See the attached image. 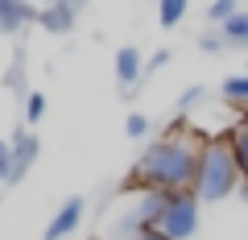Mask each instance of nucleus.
I'll list each match as a JSON object with an SVG mask.
<instances>
[{"label": "nucleus", "mask_w": 248, "mask_h": 240, "mask_svg": "<svg viewBox=\"0 0 248 240\" xmlns=\"http://www.w3.org/2000/svg\"><path fill=\"white\" fill-rule=\"evenodd\" d=\"M199 195L195 191H182V195H166V211H161L157 232L170 240H190L199 232Z\"/></svg>", "instance_id": "nucleus-3"}, {"label": "nucleus", "mask_w": 248, "mask_h": 240, "mask_svg": "<svg viewBox=\"0 0 248 240\" xmlns=\"http://www.w3.org/2000/svg\"><path fill=\"white\" fill-rule=\"evenodd\" d=\"M244 75H248V63H244Z\"/></svg>", "instance_id": "nucleus-20"}, {"label": "nucleus", "mask_w": 248, "mask_h": 240, "mask_svg": "<svg viewBox=\"0 0 248 240\" xmlns=\"http://www.w3.org/2000/svg\"><path fill=\"white\" fill-rule=\"evenodd\" d=\"M166 63H170V50H157V54L149 58V63H145V79H149V75L157 71V66H166Z\"/></svg>", "instance_id": "nucleus-17"}, {"label": "nucleus", "mask_w": 248, "mask_h": 240, "mask_svg": "<svg viewBox=\"0 0 248 240\" xmlns=\"http://www.w3.org/2000/svg\"><path fill=\"white\" fill-rule=\"evenodd\" d=\"M37 13L29 9V4H21V0H0V25L4 29H17L25 25V21H33Z\"/></svg>", "instance_id": "nucleus-7"}, {"label": "nucleus", "mask_w": 248, "mask_h": 240, "mask_svg": "<svg viewBox=\"0 0 248 240\" xmlns=\"http://www.w3.org/2000/svg\"><path fill=\"white\" fill-rule=\"evenodd\" d=\"M236 13H240V9H236V0H215L211 9H207V17H211V21H215V25H219V29H223V25H228V21H232V17H236Z\"/></svg>", "instance_id": "nucleus-13"}, {"label": "nucleus", "mask_w": 248, "mask_h": 240, "mask_svg": "<svg viewBox=\"0 0 248 240\" xmlns=\"http://www.w3.org/2000/svg\"><path fill=\"white\" fill-rule=\"evenodd\" d=\"M199 46H203V50H223V37H211V33H207V37H199Z\"/></svg>", "instance_id": "nucleus-18"}, {"label": "nucleus", "mask_w": 248, "mask_h": 240, "mask_svg": "<svg viewBox=\"0 0 248 240\" xmlns=\"http://www.w3.org/2000/svg\"><path fill=\"white\" fill-rule=\"evenodd\" d=\"M228 141H232V153H236V161H240V174H244V182H248V120H240V125L232 128Z\"/></svg>", "instance_id": "nucleus-8"}, {"label": "nucleus", "mask_w": 248, "mask_h": 240, "mask_svg": "<svg viewBox=\"0 0 248 240\" xmlns=\"http://www.w3.org/2000/svg\"><path fill=\"white\" fill-rule=\"evenodd\" d=\"M83 211H87V203H83L79 195H75V199H66V203L58 207V215L50 220V228H46V240H66L71 232H79Z\"/></svg>", "instance_id": "nucleus-4"}, {"label": "nucleus", "mask_w": 248, "mask_h": 240, "mask_svg": "<svg viewBox=\"0 0 248 240\" xmlns=\"http://www.w3.org/2000/svg\"><path fill=\"white\" fill-rule=\"evenodd\" d=\"M244 174H240V161L232 153L228 137H211L203 141V158H199V178H195V195L199 203H223L228 195H236Z\"/></svg>", "instance_id": "nucleus-2"}, {"label": "nucleus", "mask_w": 248, "mask_h": 240, "mask_svg": "<svg viewBox=\"0 0 248 240\" xmlns=\"http://www.w3.org/2000/svg\"><path fill=\"white\" fill-rule=\"evenodd\" d=\"M128 240H170V236H161V232H141V236H128Z\"/></svg>", "instance_id": "nucleus-19"}, {"label": "nucleus", "mask_w": 248, "mask_h": 240, "mask_svg": "<svg viewBox=\"0 0 248 240\" xmlns=\"http://www.w3.org/2000/svg\"><path fill=\"white\" fill-rule=\"evenodd\" d=\"M219 37H223V46H248V13L240 9L236 17L219 29Z\"/></svg>", "instance_id": "nucleus-9"}, {"label": "nucleus", "mask_w": 248, "mask_h": 240, "mask_svg": "<svg viewBox=\"0 0 248 240\" xmlns=\"http://www.w3.org/2000/svg\"><path fill=\"white\" fill-rule=\"evenodd\" d=\"M116 79H120V87H133V83L145 79V58L137 46H120L116 50Z\"/></svg>", "instance_id": "nucleus-5"}, {"label": "nucleus", "mask_w": 248, "mask_h": 240, "mask_svg": "<svg viewBox=\"0 0 248 240\" xmlns=\"http://www.w3.org/2000/svg\"><path fill=\"white\" fill-rule=\"evenodd\" d=\"M186 17V0H161V9H157V21L161 25H178V21Z\"/></svg>", "instance_id": "nucleus-12"}, {"label": "nucleus", "mask_w": 248, "mask_h": 240, "mask_svg": "<svg viewBox=\"0 0 248 240\" xmlns=\"http://www.w3.org/2000/svg\"><path fill=\"white\" fill-rule=\"evenodd\" d=\"M25 116H29V125H37V120L46 116V96H42V91H33V96H29V104H25Z\"/></svg>", "instance_id": "nucleus-15"}, {"label": "nucleus", "mask_w": 248, "mask_h": 240, "mask_svg": "<svg viewBox=\"0 0 248 240\" xmlns=\"http://www.w3.org/2000/svg\"><path fill=\"white\" fill-rule=\"evenodd\" d=\"M203 96H207L203 87H190V91H182V99H178V108H182V112H190V108H195V104H199Z\"/></svg>", "instance_id": "nucleus-16"}, {"label": "nucleus", "mask_w": 248, "mask_h": 240, "mask_svg": "<svg viewBox=\"0 0 248 240\" xmlns=\"http://www.w3.org/2000/svg\"><path fill=\"white\" fill-rule=\"evenodd\" d=\"M219 91H223V99H232V104H248V75H228Z\"/></svg>", "instance_id": "nucleus-11"}, {"label": "nucleus", "mask_w": 248, "mask_h": 240, "mask_svg": "<svg viewBox=\"0 0 248 240\" xmlns=\"http://www.w3.org/2000/svg\"><path fill=\"white\" fill-rule=\"evenodd\" d=\"M33 153H37V141H33V137H21V141H17V149H13V170H9V178H17L21 170H25L29 161H33Z\"/></svg>", "instance_id": "nucleus-10"}, {"label": "nucleus", "mask_w": 248, "mask_h": 240, "mask_svg": "<svg viewBox=\"0 0 248 240\" xmlns=\"http://www.w3.org/2000/svg\"><path fill=\"white\" fill-rule=\"evenodd\" d=\"M199 158H203V141H199L190 128H170L161 141H153L149 149L137 158L128 182H133L137 191H161V195L195 191Z\"/></svg>", "instance_id": "nucleus-1"}, {"label": "nucleus", "mask_w": 248, "mask_h": 240, "mask_svg": "<svg viewBox=\"0 0 248 240\" xmlns=\"http://www.w3.org/2000/svg\"><path fill=\"white\" fill-rule=\"evenodd\" d=\"M37 21L46 25V33H71L75 4H50V9H42V13H37Z\"/></svg>", "instance_id": "nucleus-6"}, {"label": "nucleus", "mask_w": 248, "mask_h": 240, "mask_svg": "<svg viewBox=\"0 0 248 240\" xmlns=\"http://www.w3.org/2000/svg\"><path fill=\"white\" fill-rule=\"evenodd\" d=\"M124 133H128V137H145V133H149V116L128 112V120H124Z\"/></svg>", "instance_id": "nucleus-14"}]
</instances>
